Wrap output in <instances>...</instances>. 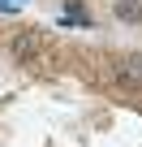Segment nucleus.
<instances>
[{
    "label": "nucleus",
    "instance_id": "nucleus-2",
    "mask_svg": "<svg viewBox=\"0 0 142 147\" xmlns=\"http://www.w3.org/2000/svg\"><path fill=\"white\" fill-rule=\"evenodd\" d=\"M116 78H121L125 87H142V56H125L121 69H116Z\"/></svg>",
    "mask_w": 142,
    "mask_h": 147
},
{
    "label": "nucleus",
    "instance_id": "nucleus-3",
    "mask_svg": "<svg viewBox=\"0 0 142 147\" xmlns=\"http://www.w3.org/2000/svg\"><path fill=\"white\" fill-rule=\"evenodd\" d=\"M116 18L121 22H138L142 18V5H138V0H116Z\"/></svg>",
    "mask_w": 142,
    "mask_h": 147
},
{
    "label": "nucleus",
    "instance_id": "nucleus-1",
    "mask_svg": "<svg viewBox=\"0 0 142 147\" xmlns=\"http://www.w3.org/2000/svg\"><path fill=\"white\" fill-rule=\"evenodd\" d=\"M13 56L17 65H35V69H52L56 65V52H52V39L43 30H26L13 39Z\"/></svg>",
    "mask_w": 142,
    "mask_h": 147
}]
</instances>
